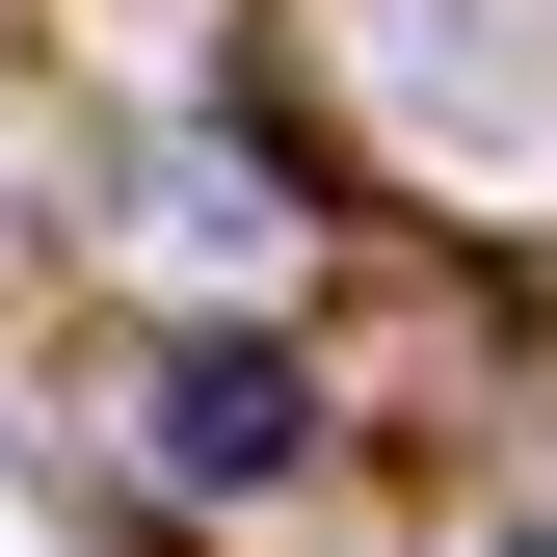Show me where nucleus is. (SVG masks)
Segmentation results:
<instances>
[{
    "label": "nucleus",
    "instance_id": "1",
    "mask_svg": "<svg viewBox=\"0 0 557 557\" xmlns=\"http://www.w3.org/2000/svg\"><path fill=\"white\" fill-rule=\"evenodd\" d=\"M133 451H160L186 505H265V478L319 451V372H293V345H239V319H213V345H160V372H133Z\"/></svg>",
    "mask_w": 557,
    "mask_h": 557
},
{
    "label": "nucleus",
    "instance_id": "2",
    "mask_svg": "<svg viewBox=\"0 0 557 557\" xmlns=\"http://www.w3.org/2000/svg\"><path fill=\"white\" fill-rule=\"evenodd\" d=\"M531 557H557V531H531Z\"/></svg>",
    "mask_w": 557,
    "mask_h": 557
}]
</instances>
